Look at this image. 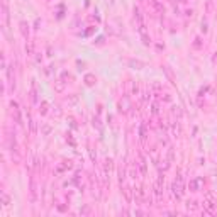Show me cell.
Listing matches in <instances>:
<instances>
[{
    "mask_svg": "<svg viewBox=\"0 0 217 217\" xmlns=\"http://www.w3.org/2000/svg\"><path fill=\"white\" fill-rule=\"evenodd\" d=\"M26 53H27L29 56L34 54V41H27V44H26Z\"/></svg>",
    "mask_w": 217,
    "mask_h": 217,
    "instance_id": "cell-9",
    "label": "cell"
},
{
    "mask_svg": "<svg viewBox=\"0 0 217 217\" xmlns=\"http://www.w3.org/2000/svg\"><path fill=\"white\" fill-rule=\"evenodd\" d=\"M139 137H141L142 142L146 141V127H144V126H141V127H139Z\"/></svg>",
    "mask_w": 217,
    "mask_h": 217,
    "instance_id": "cell-16",
    "label": "cell"
},
{
    "mask_svg": "<svg viewBox=\"0 0 217 217\" xmlns=\"http://www.w3.org/2000/svg\"><path fill=\"white\" fill-rule=\"evenodd\" d=\"M47 107H49V105H47V102H41V105H39V112L43 114H47Z\"/></svg>",
    "mask_w": 217,
    "mask_h": 217,
    "instance_id": "cell-15",
    "label": "cell"
},
{
    "mask_svg": "<svg viewBox=\"0 0 217 217\" xmlns=\"http://www.w3.org/2000/svg\"><path fill=\"white\" fill-rule=\"evenodd\" d=\"M202 185H203V180L202 178H194V180H190L188 188H190V192H198Z\"/></svg>",
    "mask_w": 217,
    "mask_h": 217,
    "instance_id": "cell-5",
    "label": "cell"
},
{
    "mask_svg": "<svg viewBox=\"0 0 217 217\" xmlns=\"http://www.w3.org/2000/svg\"><path fill=\"white\" fill-rule=\"evenodd\" d=\"M132 194H134V200H136L137 203H141L146 200V190L142 188V187H137V188L132 190Z\"/></svg>",
    "mask_w": 217,
    "mask_h": 217,
    "instance_id": "cell-3",
    "label": "cell"
},
{
    "mask_svg": "<svg viewBox=\"0 0 217 217\" xmlns=\"http://www.w3.org/2000/svg\"><path fill=\"white\" fill-rule=\"evenodd\" d=\"M215 209H217V203L214 202L212 198H209V200H205V202H203V214L212 215V214L215 212Z\"/></svg>",
    "mask_w": 217,
    "mask_h": 217,
    "instance_id": "cell-2",
    "label": "cell"
},
{
    "mask_svg": "<svg viewBox=\"0 0 217 217\" xmlns=\"http://www.w3.org/2000/svg\"><path fill=\"white\" fill-rule=\"evenodd\" d=\"M171 190H173V197L176 198V200H180L182 195H183V178H182V175H180V173L176 175V178H175V182H173Z\"/></svg>",
    "mask_w": 217,
    "mask_h": 217,
    "instance_id": "cell-1",
    "label": "cell"
},
{
    "mask_svg": "<svg viewBox=\"0 0 217 217\" xmlns=\"http://www.w3.org/2000/svg\"><path fill=\"white\" fill-rule=\"evenodd\" d=\"M136 165L139 166V171H141V175H146V161H144V158H142V156H139V161H137Z\"/></svg>",
    "mask_w": 217,
    "mask_h": 217,
    "instance_id": "cell-8",
    "label": "cell"
},
{
    "mask_svg": "<svg viewBox=\"0 0 217 217\" xmlns=\"http://www.w3.org/2000/svg\"><path fill=\"white\" fill-rule=\"evenodd\" d=\"M31 100H32V102L38 100V97H36V90H34V88H32V92H31Z\"/></svg>",
    "mask_w": 217,
    "mask_h": 217,
    "instance_id": "cell-19",
    "label": "cell"
},
{
    "mask_svg": "<svg viewBox=\"0 0 217 217\" xmlns=\"http://www.w3.org/2000/svg\"><path fill=\"white\" fill-rule=\"evenodd\" d=\"M95 81H97L95 75H92V73L85 75V85H87V87H93V85H95Z\"/></svg>",
    "mask_w": 217,
    "mask_h": 217,
    "instance_id": "cell-7",
    "label": "cell"
},
{
    "mask_svg": "<svg viewBox=\"0 0 217 217\" xmlns=\"http://www.w3.org/2000/svg\"><path fill=\"white\" fill-rule=\"evenodd\" d=\"M149 5H151L156 12H160V14H163V12H165V7H163V4H161V2H158V0H149Z\"/></svg>",
    "mask_w": 217,
    "mask_h": 217,
    "instance_id": "cell-6",
    "label": "cell"
},
{
    "mask_svg": "<svg viewBox=\"0 0 217 217\" xmlns=\"http://www.w3.org/2000/svg\"><path fill=\"white\" fill-rule=\"evenodd\" d=\"M31 200H36V183H34V180L31 182Z\"/></svg>",
    "mask_w": 217,
    "mask_h": 217,
    "instance_id": "cell-14",
    "label": "cell"
},
{
    "mask_svg": "<svg viewBox=\"0 0 217 217\" xmlns=\"http://www.w3.org/2000/svg\"><path fill=\"white\" fill-rule=\"evenodd\" d=\"M122 194H124V197H126V200H127V202H131V198H132V195H134V194H131V188H129V187H124V188H122Z\"/></svg>",
    "mask_w": 217,
    "mask_h": 217,
    "instance_id": "cell-10",
    "label": "cell"
},
{
    "mask_svg": "<svg viewBox=\"0 0 217 217\" xmlns=\"http://www.w3.org/2000/svg\"><path fill=\"white\" fill-rule=\"evenodd\" d=\"M10 107H12V114H14V119H15V122L19 124H22V117H20V108H19V104L17 102H10Z\"/></svg>",
    "mask_w": 217,
    "mask_h": 217,
    "instance_id": "cell-4",
    "label": "cell"
},
{
    "mask_svg": "<svg viewBox=\"0 0 217 217\" xmlns=\"http://www.w3.org/2000/svg\"><path fill=\"white\" fill-rule=\"evenodd\" d=\"M2 200H4V205H9V197L5 194H2Z\"/></svg>",
    "mask_w": 217,
    "mask_h": 217,
    "instance_id": "cell-20",
    "label": "cell"
},
{
    "mask_svg": "<svg viewBox=\"0 0 217 217\" xmlns=\"http://www.w3.org/2000/svg\"><path fill=\"white\" fill-rule=\"evenodd\" d=\"M151 112L154 114V115H156V114H158V105H156V104H154V105H153V107H151Z\"/></svg>",
    "mask_w": 217,
    "mask_h": 217,
    "instance_id": "cell-21",
    "label": "cell"
},
{
    "mask_svg": "<svg viewBox=\"0 0 217 217\" xmlns=\"http://www.w3.org/2000/svg\"><path fill=\"white\" fill-rule=\"evenodd\" d=\"M187 209H188V210H192V212H194V210H197V209H198V203L195 202V200H190V202L187 203Z\"/></svg>",
    "mask_w": 217,
    "mask_h": 217,
    "instance_id": "cell-12",
    "label": "cell"
},
{
    "mask_svg": "<svg viewBox=\"0 0 217 217\" xmlns=\"http://www.w3.org/2000/svg\"><path fill=\"white\" fill-rule=\"evenodd\" d=\"M20 32H22L24 38H27L29 36V26L26 22H20Z\"/></svg>",
    "mask_w": 217,
    "mask_h": 217,
    "instance_id": "cell-11",
    "label": "cell"
},
{
    "mask_svg": "<svg viewBox=\"0 0 217 217\" xmlns=\"http://www.w3.org/2000/svg\"><path fill=\"white\" fill-rule=\"evenodd\" d=\"M124 180H126V168H124V166H121V168H119V182L122 183Z\"/></svg>",
    "mask_w": 217,
    "mask_h": 217,
    "instance_id": "cell-13",
    "label": "cell"
},
{
    "mask_svg": "<svg viewBox=\"0 0 217 217\" xmlns=\"http://www.w3.org/2000/svg\"><path fill=\"white\" fill-rule=\"evenodd\" d=\"M200 46H202V43H200V38H197V39H195V43H194V47H197V49H198Z\"/></svg>",
    "mask_w": 217,
    "mask_h": 217,
    "instance_id": "cell-18",
    "label": "cell"
},
{
    "mask_svg": "<svg viewBox=\"0 0 217 217\" xmlns=\"http://www.w3.org/2000/svg\"><path fill=\"white\" fill-rule=\"evenodd\" d=\"M63 88H65V83H63V80H58L56 85H54V90H56V92H63Z\"/></svg>",
    "mask_w": 217,
    "mask_h": 217,
    "instance_id": "cell-17",
    "label": "cell"
}]
</instances>
